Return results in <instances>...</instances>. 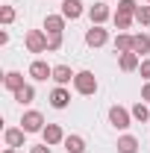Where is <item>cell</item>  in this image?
Wrapping results in <instances>:
<instances>
[{"instance_id": "8", "label": "cell", "mask_w": 150, "mask_h": 153, "mask_svg": "<svg viewBox=\"0 0 150 153\" xmlns=\"http://www.w3.org/2000/svg\"><path fill=\"white\" fill-rule=\"evenodd\" d=\"M44 33L47 36H62L65 33V15H47L44 18Z\"/></svg>"}, {"instance_id": "23", "label": "cell", "mask_w": 150, "mask_h": 153, "mask_svg": "<svg viewBox=\"0 0 150 153\" xmlns=\"http://www.w3.org/2000/svg\"><path fill=\"white\" fill-rule=\"evenodd\" d=\"M118 12H124V15H135V12H138V3H135V0H118Z\"/></svg>"}, {"instance_id": "13", "label": "cell", "mask_w": 150, "mask_h": 153, "mask_svg": "<svg viewBox=\"0 0 150 153\" xmlns=\"http://www.w3.org/2000/svg\"><path fill=\"white\" fill-rule=\"evenodd\" d=\"M24 130H21V127H9V130H6V133H3V141H6V144H9V147H24Z\"/></svg>"}, {"instance_id": "12", "label": "cell", "mask_w": 150, "mask_h": 153, "mask_svg": "<svg viewBox=\"0 0 150 153\" xmlns=\"http://www.w3.org/2000/svg\"><path fill=\"white\" fill-rule=\"evenodd\" d=\"M62 15L65 21H76L82 15V0H62Z\"/></svg>"}, {"instance_id": "21", "label": "cell", "mask_w": 150, "mask_h": 153, "mask_svg": "<svg viewBox=\"0 0 150 153\" xmlns=\"http://www.w3.org/2000/svg\"><path fill=\"white\" fill-rule=\"evenodd\" d=\"M15 100H18L21 106H27V103H33V100H36V88H33V85L27 82L24 88H18V91H15Z\"/></svg>"}, {"instance_id": "27", "label": "cell", "mask_w": 150, "mask_h": 153, "mask_svg": "<svg viewBox=\"0 0 150 153\" xmlns=\"http://www.w3.org/2000/svg\"><path fill=\"white\" fill-rule=\"evenodd\" d=\"M138 71H141V76H144V79L150 82V59H144V62L138 65Z\"/></svg>"}, {"instance_id": "10", "label": "cell", "mask_w": 150, "mask_h": 153, "mask_svg": "<svg viewBox=\"0 0 150 153\" xmlns=\"http://www.w3.org/2000/svg\"><path fill=\"white\" fill-rule=\"evenodd\" d=\"M41 135H44V144H50V147L65 141V133H62V127H59V124H47V127L41 130Z\"/></svg>"}, {"instance_id": "18", "label": "cell", "mask_w": 150, "mask_h": 153, "mask_svg": "<svg viewBox=\"0 0 150 153\" xmlns=\"http://www.w3.org/2000/svg\"><path fill=\"white\" fill-rule=\"evenodd\" d=\"M118 153H138V138L135 135H121L118 138Z\"/></svg>"}, {"instance_id": "1", "label": "cell", "mask_w": 150, "mask_h": 153, "mask_svg": "<svg viewBox=\"0 0 150 153\" xmlns=\"http://www.w3.org/2000/svg\"><path fill=\"white\" fill-rule=\"evenodd\" d=\"M74 88H76V94H82V97L97 94V76H94L91 71H76V76H74Z\"/></svg>"}, {"instance_id": "29", "label": "cell", "mask_w": 150, "mask_h": 153, "mask_svg": "<svg viewBox=\"0 0 150 153\" xmlns=\"http://www.w3.org/2000/svg\"><path fill=\"white\" fill-rule=\"evenodd\" d=\"M141 100H147V103H150V82L144 85V88H141Z\"/></svg>"}, {"instance_id": "6", "label": "cell", "mask_w": 150, "mask_h": 153, "mask_svg": "<svg viewBox=\"0 0 150 153\" xmlns=\"http://www.w3.org/2000/svg\"><path fill=\"white\" fill-rule=\"evenodd\" d=\"M106 41H109V33H106L103 27H97V24H91V30L85 33V44H88V47H103Z\"/></svg>"}, {"instance_id": "9", "label": "cell", "mask_w": 150, "mask_h": 153, "mask_svg": "<svg viewBox=\"0 0 150 153\" xmlns=\"http://www.w3.org/2000/svg\"><path fill=\"white\" fill-rule=\"evenodd\" d=\"M68 103H71L68 88H65V85H56V88L50 91V106H53V109H68Z\"/></svg>"}, {"instance_id": "7", "label": "cell", "mask_w": 150, "mask_h": 153, "mask_svg": "<svg viewBox=\"0 0 150 153\" xmlns=\"http://www.w3.org/2000/svg\"><path fill=\"white\" fill-rule=\"evenodd\" d=\"M30 76H33V79H38V82H44V79H53V68H50L47 62L36 59V62L30 65Z\"/></svg>"}, {"instance_id": "24", "label": "cell", "mask_w": 150, "mask_h": 153, "mask_svg": "<svg viewBox=\"0 0 150 153\" xmlns=\"http://www.w3.org/2000/svg\"><path fill=\"white\" fill-rule=\"evenodd\" d=\"M135 21H138V24H144V27H150V6H138Z\"/></svg>"}, {"instance_id": "17", "label": "cell", "mask_w": 150, "mask_h": 153, "mask_svg": "<svg viewBox=\"0 0 150 153\" xmlns=\"http://www.w3.org/2000/svg\"><path fill=\"white\" fill-rule=\"evenodd\" d=\"M62 144H65L68 153H82V150H85V138H82V135H65Z\"/></svg>"}, {"instance_id": "14", "label": "cell", "mask_w": 150, "mask_h": 153, "mask_svg": "<svg viewBox=\"0 0 150 153\" xmlns=\"http://www.w3.org/2000/svg\"><path fill=\"white\" fill-rule=\"evenodd\" d=\"M74 71H71V68H68V65H56V68H53V82H56V85H68V82H74Z\"/></svg>"}, {"instance_id": "31", "label": "cell", "mask_w": 150, "mask_h": 153, "mask_svg": "<svg viewBox=\"0 0 150 153\" xmlns=\"http://www.w3.org/2000/svg\"><path fill=\"white\" fill-rule=\"evenodd\" d=\"M147 3H150V0H147Z\"/></svg>"}, {"instance_id": "16", "label": "cell", "mask_w": 150, "mask_h": 153, "mask_svg": "<svg viewBox=\"0 0 150 153\" xmlns=\"http://www.w3.org/2000/svg\"><path fill=\"white\" fill-rule=\"evenodd\" d=\"M132 53H138V56L150 53V36L147 33H135L132 36Z\"/></svg>"}, {"instance_id": "5", "label": "cell", "mask_w": 150, "mask_h": 153, "mask_svg": "<svg viewBox=\"0 0 150 153\" xmlns=\"http://www.w3.org/2000/svg\"><path fill=\"white\" fill-rule=\"evenodd\" d=\"M88 18H91V24H97V27H103L106 21L112 18V12H109V6L100 0V3H94V6H88Z\"/></svg>"}, {"instance_id": "20", "label": "cell", "mask_w": 150, "mask_h": 153, "mask_svg": "<svg viewBox=\"0 0 150 153\" xmlns=\"http://www.w3.org/2000/svg\"><path fill=\"white\" fill-rule=\"evenodd\" d=\"M130 112H132V121H138V124H147V121H150V109L144 106V100H138Z\"/></svg>"}, {"instance_id": "4", "label": "cell", "mask_w": 150, "mask_h": 153, "mask_svg": "<svg viewBox=\"0 0 150 153\" xmlns=\"http://www.w3.org/2000/svg\"><path fill=\"white\" fill-rule=\"evenodd\" d=\"M109 124H112L115 130H127L132 124V112H127L124 106H112L109 109Z\"/></svg>"}, {"instance_id": "19", "label": "cell", "mask_w": 150, "mask_h": 153, "mask_svg": "<svg viewBox=\"0 0 150 153\" xmlns=\"http://www.w3.org/2000/svg\"><path fill=\"white\" fill-rule=\"evenodd\" d=\"M115 50H118V56L132 50V36L130 33H118V36H115Z\"/></svg>"}, {"instance_id": "2", "label": "cell", "mask_w": 150, "mask_h": 153, "mask_svg": "<svg viewBox=\"0 0 150 153\" xmlns=\"http://www.w3.org/2000/svg\"><path fill=\"white\" fill-rule=\"evenodd\" d=\"M47 33L44 30H30L27 36H24V44H27V50L30 53H47Z\"/></svg>"}, {"instance_id": "26", "label": "cell", "mask_w": 150, "mask_h": 153, "mask_svg": "<svg viewBox=\"0 0 150 153\" xmlns=\"http://www.w3.org/2000/svg\"><path fill=\"white\" fill-rule=\"evenodd\" d=\"M53 50H62V36H50V41H47V53H53Z\"/></svg>"}, {"instance_id": "30", "label": "cell", "mask_w": 150, "mask_h": 153, "mask_svg": "<svg viewBox=\"0 0 150 153\" xmlns=\"http://www.w3.org/2000/svg\"><path fill=\"white\" fill-rule=\"evenodd\" d=\"M3 153H18V147H6V150H3Z\"/></svg>"}, {"instance_id": "28", "label": "cell", "mask_w": 150, "mask_h": 153, "mask_svg": "<svg viewBox=\"0 0 150 153\" xmlns=\"http://www.w3.org/2000/svg\"><path fill=\"white\" fill-rule=\"evenodd\" d=\"M30 153H50V144H36V147H30Z\"/></svg>"}, {"instance_id": "11", "label": "cell", "mask_w": 150, "mask_h": 153, "mask_svg": "<svg viewBox=\"0 0 150 153\" xmlns=\"http://www.w3.org/2000/svg\"><path fill=\"white\" fill-rule=\"evenodd\" d=\"M118 65H121V71H124V74H132V71H138V65H141V56H138V53H121V56H118Z\"/></svg>"}, {"instance_id": "15", "label": "cell", "mask_w": 150, "mask_h": 153, "mask_svg": "<svg viewBox=\"0 0 150 153\" xmlns=\"http://www.w3.org/2000/svg\"><path fill=\"white\" fill-rule=\"evenodd\" d=\"M3 85H6V88L15 94V91H18V88H24L27 82H24V74H21V71H9V74L3 76Z\"/></svg>"}, {"instance_id": "3", "label": "cell", "mask_w": 150, "mask_h": 153, "mask_svg": "<svg viewBox=\"0 0 150 153\" xmlns=\"http://www.w3.org/2000/svg\"><path fill=\"white\" fill-rule=\"evenodd\" d=\"M21 130H24V133H41V130H44V115L36 112V109L24 112V118H21Z\"/></svg>"}, {"instance_id": "22", "label": "cell", "mask_w": 150, "mask_h": 153, "mask_svg": "<svg viewBox=\"0 0 150 153\" xmlns=\"http://www.w3.org/2000/svg\"><path fill=\"white\" fill-rule=\"evenodd\" d=\"M132 18H135V15H124V12H115V15H112V21H115V27H118V33H124V30H130Z\"/></svg>"}, {"instance_id": "25", "label": "cell", "mask_w": 150, "mask_h": 153, "mask_svg": "<svg viewBox=\"0 0 150 153\" xmlns=\"http://www.w3.org/2000/svg\"><path fill=\"white\" fill-rule=\"evenodd\" d=\"M0 21L9 27V24L15 21V9H12V6H0Z\"/></svg>"}]
</instances>
